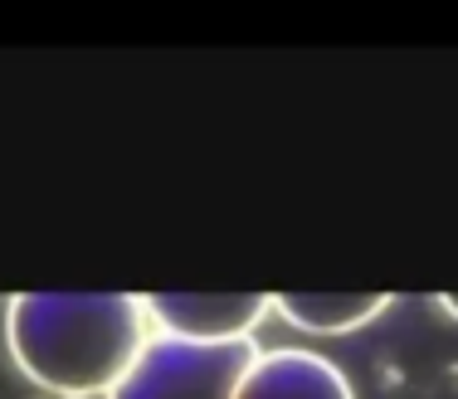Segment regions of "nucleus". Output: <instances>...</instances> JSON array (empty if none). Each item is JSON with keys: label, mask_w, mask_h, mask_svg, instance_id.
<instances>
[{"label": "nucleus", "mask_w": 458, "mask_h": 399, "mask_svg": "<svg viewBox=\"0 0 458 399\" xmlns=\"http://www.w3.org/2000/svg\"><path fill=\"white\" fill-rule=\"evenodd\" d=\"M151 341L132 293H15L5 302V346L25 380L54 399H107Z\"/></svg>", "instance_id": "nucleus-1"}, {"label": "nucleus", "mask_w": 458, "mask_h": 399, "mask_svg": "<svg viewBox=\"0 0 458 399\" xmlns=\"http://www.w3.org/2000/svg\"><path fill=\"white\" fill-rule=\"evenodd\" d=\"M234 399H356L336 361L302 346H274L249 361Z\"/></svg>", "instance_id": "nucleus-4"}, {"label": "nucleus", "mask_w": 458, "mask_h": 399, "mask_svg": "<svg viewBox=\"0 0 458 399\" xmlns=\"http://www.w3.org/2000/svg\"><path fill=\"white\" fill-rule=\"evenodd\" d=\"M259 355L254 341L234 346H195L176 337H151L137 365L107 399H234L249 361Z\"/></svg>", "instance_id": "nucleus-2"}, {"label": "nucleus", "mask_w": 458, "mask_h": 399, "mask_svg": "<svg viewBox=\"0 0 458 399\" xmlns=\"http://www.w3.org/2000/svg\"><path fill=\"white\" fill-rule=\"evenodd\" d=\"M439 307H444V312H449V317L458 321V293H444V297H439Z\"/></svg>", "instance_id": "nucleus-6"}, {"label": "nucleus", "mask_w": 458, "mask_h": 399, "mask_svg": "<svg viewBox=\"0 0 458 399\" xmlns=\"http://www.w3.org/2000/svg\"><path fill=\"white\" fill-rule=\"evenodd\" d=\"M390 302H395L390 293H278L274 312L288 327L312 331V337H346L390 312Z\"/></svg>", "instance_id": "nucleus-5"}, {"label": "nucleus", "mask_w": 458, "mask_h": 399, "mask_svg": "<svg viewBox=\"0 0 458 399\" xmlns=\"http://www.w3.org/2000/svg\"><path fill=\"white\" fill-rule=\"evenodd\" d=\"M151 337H176L195 346H234L254 341L268 321L274 297L268 293H147L141 297Z\"/></svg>", "instance_id": "nucleus-3"}]
</instances>
